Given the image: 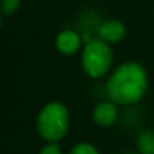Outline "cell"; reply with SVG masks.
Returning a JSON list of instances; mask_svg holds the SVG:
<instances>
[{
  "label": "cell",
  "mask_w": 154,
  "mask_h": 154,
  "mask_svg": "<svg viewBox=\"0 0 154 154\" xmlns=\"http://www.w3.org/2000/svg\"><path fill=\"white\" fill-rule=\"evenodd\" d=\"M147 88V75L137 62H125L107 82V93L115 104H133L142 99Z\"/></svg>",
  "instance_id": "cell-1"
},
{
  "label": "cell",
  "mask_w": 154,
  "mask_h": 154,
  "mask_svg": "<svg viewBox=\"0 0 154 154\" xmlns=\"http://www.w3.org/2000/svg\"><path fill=\"white\" fill-rule=\"evenodd\" d=\"M118 108L114 101H103L93 109V120L97 126L109 127L118 119Z\"/></svg>",
  "instance_id": "cell-5"
},
{
  "label": "cell",
  "mask_w": 154,
  "mask_h": 154,
  "mask_svg": "<svg viewBox=\"0 0 154 154\" xmlns=\"http://www.w3.org/2000/svg\"><path fill=\"white\" fill-rule=\"evenodd\" d=\"M125 154H137V153H133V152H127V153H125Z\"/></svg>",
  "instance_id": "cell-11"
},
{
  "label": "cell",
  "mask_w": 154,
  "mask_h": 154,
  "mask_svg": "<svg viewBox=\"0 0 154 154\" xmlns=\"http://www.w3.org/2000/svg\"><path fill=\"white\" fill-rule=\"evenodd\" d=\"M20 5V0H2V12L3 15H11Z\"/></svg>",
  "instance_id": "cell-9"
},
{
  "label": "cell",
  "mask_w": 154,
  "mask_h": 154,
  "mask_svg": "<svg viewBox=\"0 0 154 154\" xmlns=\"http://www.w3.org/2000/svg\"><path fill=\"white\" fill-rule=\"evenodd\" d=\"M137 149L139 154H154V131L145 130L137 138Z\"/></svg>",
  "instance_id": "cell-7"
},
{
  "label": "cell",
  "mask_w": 154,
  "mask_h": 154,
  "mask_svg": "<svg viewBox=\"0 0 154 154\" xmlns=\"http://www.w3.org/2000/svg\"><path fill=\"white\" fill-rule=\"evenodd\" d=\"M112 58V50L108 43L101 39H92L85 45L82 51V69L88 76L97 79L108 72Z\"/></svg>",
  "instance_id": "cell-3"
},
{
  "label": "cell",
  "mask_w": 154,
  "mask_h": 154,
  "mask_svg": "<svg viewBox=\"0 0 154 154\" xmlns=\"http://www.w3.org/2000/svg\"><path fill=\"white\" fill-rule=\"evenodd\" d=\"M69 128V112L58 101H51L41 109L37 119V130L43 139L57 142L62 139Z\"/></svg>",
  "instance_id": "cell-2"
},
{
  "label": "cell",
  "mask_w": 154,
  "mask_h": 154,
  "mask_svg": "<svg viewBox=\"0 0 154 154\" xmlns=\"http://www.w3.org/2000/svg\"><path fill=\"white\" fill-rule=\"evenodd\" d=\"M99 38L107 43H116L122 41L126 35V27L122 22L116 19H108L100 24L97 30Z\"/></svg>",
  "instance_id": "cell-4"
},
{
  "label": "cell",
  "mask_w": 154,
  "mask_h": 154,
  "mask_svg": "<svg viewBox=\"0 0 154 154\" xmlns=\"http://www.w3.org/2000/svg\"><path fill=\"white\" fill-rule=\"evenodd\" d=\"M69 154H99V152L93 145L87 143V142H80L72 147Z\"/></svg>",
  "instance_id": "cell-8"
},
{
  "label": "cell",
  "mask_w": 154,
  "mask_h": 154,
  "mask_svg": "<svg viewBox=\"0 0 154 154\" xmlns=\"http://www.w3.org/2000/svg\"><path fill=\"white\" fill-rule=\"evenodd\" d=\"M39 154H62V150L60 145H57V142H49L41 149Z\"/></svg>",
  "instance_id": "cell-10"
},
{
  "label": "cell",
  "mask_w": 154,
  "mask_h": 154,
  "mask_svg": "<svg viewBox=\"0 0 154 154\" xmlns=\"http://www.w3.org/2000/svg\"><path fill=\"white\" fill-rule=\"evenodd\" d=\"M56 45L60 53L65 54V56H72L79 50L80 45H81V39H80V35L76 31L65 30V31H61L58 34L56 39Z\"/></svg>",
  "instance_id": "cell-6"
}]
</instances>
